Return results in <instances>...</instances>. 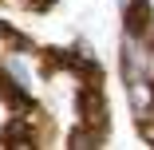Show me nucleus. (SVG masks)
I'll return each instance as SVG.
<instances>
[{"instance_id": "obj_1", "label": "nucleus", "mask_w": 154, "mask_h": 150, "mask_svg": "<svg viewBox=\"0 0 154 150\" xmlns=\"http://www.w3.org/2000/svg\"><path fill=\"white\" fill-rule=\"evenodd\" d=\"M127 103L138 118H150L154 115V79H134L127 83Z\"/></svg>"}, {"instance_id": "obj_2", "label": "nucleus", "mask_w": 154, "mask_h": 150, "mask_svg": "<svg viewBox=\"0 0 154 150\" xmlns=\"http://www.w3.org/2000/svg\"><path fill=\"white\" fill-rule=\"evenodd\" d=\"M79 111H83V123L87 127H107V99L99 91H87L79 99Z\"/></svg>"}, {"instance_id": "obj_3", "label": "nucleus", "mask_w": 154, "mask_h": 150, "mask_svg": "<svg viewBox=\"0 0 154 150\" xmlns=\"http://www.w3.org/2000/svg\"><path fill=\"white\" fill-rule=\"evenodd\" d=\"M67 146H71V150H91V146H103V127H79V130H71Z\"/></svg>"}, {"instance_id": "obj_4", "label": "nucleus", "mask_w": 154, "mask_h": 150, "mask_svg": "<svg viewBox=\"0 0 154 150\" xmlns=\"http://www.w3.org/2000/svg\"><path fill=\"white\" fill-rule=\"evenodd\" d=\"M4 71L12 75V83L20 87V91H28V87H32V71H28V63H24V59H8V63H4Z\"/></svg>"}, {"instance_id": "obj_5", "label": "nucleus", "mask_w": 154, "mask_h": 150, "mask_svg": "<svg viewBox=\"0 0 154 150\" xmlns=\"http://www.w3.org/2000/svg\"><path fill=\"white\" fill-rule=\"evenodd\" d=\"M138 130H142V138L154 146V115H150V118H138Z\"/></svg>"}, {"instance_id": "obj_6", "label": "nucleus", "mask_w": 154, "mask_h": 150, "mask_svg": "<svg viewBox=\"0 0 154 150\" xmlns=\"http://www.w3.org/2000/svg\"><path fill=\"white\" fill-rule=\"evenodd\" d=\"M36 4H40V8H48V4H51V0H36Z\"/></svg>"}]
</instances>
